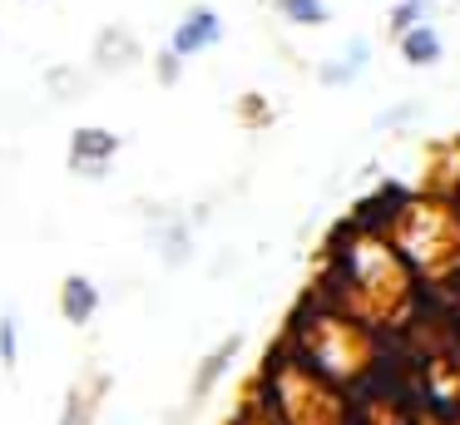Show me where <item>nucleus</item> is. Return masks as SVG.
<instances>
[{"label": "nucleus", "mask_w": 460, "mask_h": 425, "mask_svg": "<svg viewBox=\"0 0 460 425\" xmlns=\"http://www.w3.org/2000/svg\"><path fill=\"white\" fill-rule=\"evenodd\" d=\"M60 312L70 316L75 326H84L94 312H100V287H94L90 277H65V287H60Z\"/></svg>", "instance_id": "0eeeda50"}, {"label": "nucleus", "mask_w": 460, "mask_h": 425, "mask_svg": "<svg viewBox=\"0 0 460 425\" xmlns=\"http://www.w3.org/2000/svg\"><path fill=\"white\" fill-rule=\"evenodd\" d=\"M272 10H278V20H288V25H297V30L332 25V5H327V0H272Z\"/></svg>", "instance_id": "1a4fd4ad"}, {"label": "nucleus", "mask_w": 460, "mask_h": 425, "mask_svg": "<svg viewBox=\"0 0 460 425\" xmlns=\"http://www.w3.org/2000/svg\"><path fill=\"white\" fill-rule=\"evenodd\" d=\"M183 65H189V59L173 55V49L164 45L159 55H154V75H159V84H179V79H183Z\"/></svg>", "instance_id": "ddd939ff"}, {"label": "nucleus", "mask_w": 460, "mask_h": 425, "mask_svg": "<svg viewBox=\"0 0 460 425\" xmlns=\"http://www.w3.org/2000/svg\"><path fill=\"white\" fill-rule=\"evenodd\" d=\"M149 243H154V252H159L169 267H183L193 257V223L183 213H154Z\"/></svg>", "instance_id": "7ed1b4c3"}, {"label": "nucleus", "mask_w": 460, "mask_h": 425, "mask_svg": "<svg viewBox=\"0 0 460 425\" xmlns=\"http://www.w3.org/2000/svg\"><path fill=\"white\" fill-rule=\"evenodd\" d=\"M420 114H426V104H420V99H396V104H386L376 114V134H401V128H411Z\"/></svg>", "instance_id": "9b49d317"}, {"label": "nucleus", "mask_w": 460, "mask_h": 425, "mask_svg": "<svg viewBox=\"0 0 460 425\" xmlns=\"http://www.w3.org/2000/svg\"><path fill=\"white\" fill-rule=\"evenodd\" d=\"M15 361H21V326H15V316H0V366Z\"/></svg>", "instance_id": "f8f14e48"}, {"label": "nucleus", "mask_w": 460, "mask_h": 425, "mask_svg": "<svg viewBox=\"0 0 460 425\" xmlns=\"http://www.w3.org/2000/svg\"><path fill=\"white\" fill-rule=\"evenodd\" d=\"M213 45H223V15L213 5H193L189 15L173 25V35H169V49H173V55H183V59L208 55Z\"/></svg>", "instance_id": "f03ea898"}, {"label": "nucleus", "mask_w": 460, "mask_h": 425, "mask_svg": "<svg viewBox=\"0 0 460 425\" xmlns=\"http://www.w3.org/2000/svg\"><path fill=\"white\" fill-rule=\"evenodd\" d=\"M238 351H243V336H228V341H223L218 351H208V356H203L199 376H193V405H199L203 395H208L213 385L223 381V371H228V366H233V356H238Z\"/></svg>", "instance_id": "6e6552de"}, {"label": "nucleus", "mask_w": 460, "mask_h": 425, "mask_svg": "<svg viewBox=\"0 0 460 425\" xmlns=\"http://www.w3.org/2000/svg\"><path fill=\"white\" fill-rule=\"evenodd\" d=\"M371 65V40L367 35H351L347 45H341V55H332V59H322L317 65V84H327V89H347V84H357L361 79V69Z\"/></svg>", "instance_id": "39448f33"}, {"label": "nucleus", "mask_w": 460, "mask_h": 425, "mask_svg": "<svg viewBox=\"0 0 460 425\" xmlns=\"http://www.w3.org/2000/svg\"><path fill=\"white\" fill-rule=\"evenodd\" d=\"M436 15V0H396V5L386 10V35L401 40L411 25H420V20Z\"/></svg>", "instance_id": "9d476101"}, {"label": "nucleus", "mask_w": 460, "mask_h": 425, "mask_svg": "<svg viewBox=\"0 0 460 425\" xmlns=\"http://www.w3.org/2000/svg\"><path fill=\"white\" fill-rule=\"evenodd\" d=\"M55 99H80L84 94V75L80 69H55Z\"/></svg>", "instance_id": "4468645a"}, {"label": "nucleus", "mask_w": 460, "mask_h": 425, "mask_svg": "<svg viewBox=\"0 0 460 425\" xmlns=\"http://www.w3.org/2000/svg\"><path fill=\"white\" fill-rule=\"evenodd\" d=\"M114 154H119V134L94 128V124L75 128V138H70V168L80 178H110Z\"/></svg>", "instance_id": "f257e3e1"}, {"label": "nucleus", "mask_w": 460, "mask_h": 425, "mask_svg": "<svg viewBox=\"0 0 460 425\" xmlns=\"http://www.w3.org/2000/svg\"><path fill=\"white\" fill-rule=\"evenodd\" d=\"M396 49L411 69H436L440 59H446V35H440L436 20H420V25H411L406 35L396 40Z\"/></svg>", "instance_id": "423d86ee"}, {"label": "nucleus", "mask_w": 460, "mask_h": 425, "mask_svg": "<svg viewBox=\"0 0 460 425\" xmlns=\"http://www.w3.org/2000/svg\"><path fill=\"white\" fill-rule=\"evenodd\" d=\"M139 59H144V49H139V35H134L129 25L100 30V40H94V69H104V75H124V69H134Z\"/></svg>", "instance_id": "20e7f679"}, {"label": "nucleus", "mask_w": 460, "mask_h": 425, "mask_svg": "<svg viewBox=\"0 0 460 425\" xmlns=\"http://www.w3.org/2000/svg\"><path fill=\"white\" fill-rule=\"evenodd\" d=\"M90 411H94V401H84L80 391L65 401V415H60V425H90Z\"/></svg>", "instance_id": "2eb2a0df"}]
</instances>
